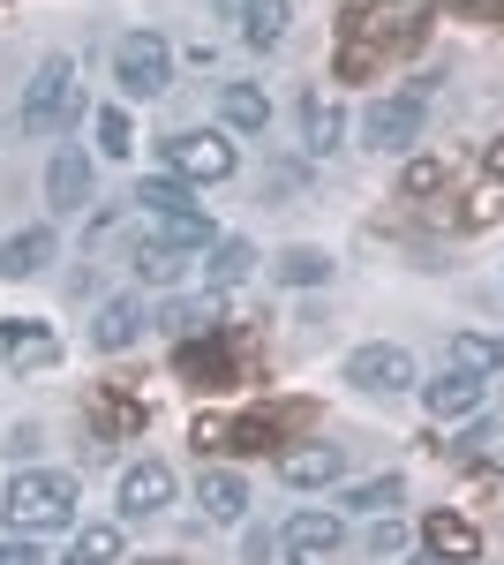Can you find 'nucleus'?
Returning a JSON list of instances; mask_svg holds the SVG:
<instances>
[{"instance_id":"f704fd0d","label":"nucleus","mask_w":504,"mask_h":565,"mask_svg":"<svg viewBox=\"0 0 504 565\" xmlns=\"http://www.w3.org/2000/svg\"><path fill=\"white\" fill-rule=\"evenodd\" d=\"M407 565H452V558H437V551H415V558H407Z\"/></svg>"},{"instance_id":"c756f323","label":"nucleus","mask_w":504,"mask_h":565,"mask_svg":"<svg viewBox=\"0 0 504 565\" xmlns=\"http://www.w3.org/2000/svg\"><path fill=\"white\" fill-rule=\"evenodd\" d=\"M0 565H45V551L31 535H0Z\"/></svg>"},{"instance_id":"423d86ee","label":"nucleus","mask_w":504,"mask_h":565,"mask_svg":"<svg viewBox=\"0 0 504 565\" xmlns=\"http://www.w3.org/2000/svg\"><path fill=\"white\" fill-rule=\"evenodd\" d=\"M114 84H121V98H167L173 90V45L159 31L114 39Z\"/></svg>"},{"instance_id":"9d476101","label":"nucleus","mask_w":504,"mask_h":565,"mask_svg":"<svg viewBox=\"0 0 504 565\" xmlns=\"http://www.w3.org/2000/svg\"><path fill=\"white\" fill-rule=\"evenodd\" d=\"M53 257H61V234H53V218H31V226L0 234V279H39Z\"/></svg>"},{"instance_id":"7c9ffc66","label":"nucleus","mask_w":504,"mask_h":565,"mask_svg":"<svg viewBox=\"0 0 504 565\" xmlns=\"http://www.w3.org/2000/svg\"><path fill=\"white\" fill-rule=\"evenodd\" d=\"M242 551H249V565H264L271 551H279V535H271V527H249V543H242Z\"/></svg>"},{"instance_id":"f257e3e1","label":"nucleus","mask_w":504,"mask_h":565,"mask_svg":"<svg viewBox=\"0 0 504 565\" xmlns=\"http://www.w3.org/2000/svg\"><path fill=\"white\" fill-rule=\"evenodd\" d=\"M76 513H84V490H76V476H61V468H15V482H8V498H0V521H8V535H76Z\"/></svg>"},{"instance_id":"4be33fe9","label":"nucleus","mask_w":504,"mask_h":565,"mask_svg":"<svg viewBox=\"0 0 504 565\" xmlns=\"http://www.w3.org/2000/svg\"><path fill=\"white\" fill-rule=\"evenodd\" d=\"M294 31V0H249V15H242V45L249 53H279Z\"/></svg>"},{"instance_id":"c85d7f7f","label":"nucleus","mask_w":504,"mask_h":565,"mask_svg":"<svg viewBox=\"0 0 504 565\" xmlns=\"http://www.w3.org/2000/svg\"><path fill=\"white\" fill-rule=\"evenodd\" d=\"M399 189H407V196H429V189H444V159H415V167L399 174Z\"/></svg>"},{"instance_id":"bb28decb","label":"nucleus","mask_w":504,"mask_h":565,"mask_svg":"<svg viewBox=\"0 0 504 565\" xmlns=\"http://www.w3.org/2000/svg\"><path fill=\"white\" fill-rule=\"evenodd\" d=\"M332 249H309V242H294V249H279V279L287 287H332Z\"/></svg>"},{"instance_id":"a878e982","label":"nucleus","mask_w":504,"mask_h":565,"mask_svg":"<svg viewBox=\"0 0 504 565\" xmlns=\"http://www.w3.org/2000/svg\"><path fill=\"white\" fill-rule=\"evenodd\" d=\"M189 249H167V242H136V287H181L189 271Z\"/></svg>"},{"instance_id":"9b49d317","label":"nucleus","mask_w":504,"mask_h":565,"mask_svg":"<svg viewBox=\"0 0 504 565\" xmlns=\"http://www.w3.org/2000/svg\"><path fill=\"white\" fill-rule=\"evenodd\" d=\"M279 543H287L301 565L332 558L339 543H346V513H339V505H301L294 521H287V535H279Z\"/></svg>"},{"instance_id":"2f4dec72","label":"nucleus","mask_w":504,"mask_h":565,"mask_svg":"<svg viewBox=\"0 0 504 565\" xmlns=\"http://www.w3.org/2000/svg\"><path fill=\"white\" fill-rule=\"evenodd\" d=\"M369 551H377V558H384V551H399V521H392V513L369 527Z\"/></svg>"},{"instance_id":"0eeeda50","label":"nucleus","mask_w":504,"mask_h":565,"mask_svg":"<svg viewBox=\"0 0 504 565\" xmlns=\"http://www.w3.org/2000/svg\"><path fill=\"white\" fill-rule=\"evenodd\" d=\"M354 392H369V399H392V392H421V370L415 354L399 348V340H362V348L346 354V370H339Z\"/></svg>"},{"instance_id":"2eb2a0df","label":"nucleus","mask_w":504,"mask_h":565,"mask_svg":"<svg viewBox=\"0 0 504 565\" xmlns=\"http://www.w3.org/2000/svg\"><path fill=\"white\" fill-rule=\"evenodd\" d=\"M421 551H437V558H452V565H474L482 558V527L437 505V513H421Z\"/></svg>"},{"instance_id":"1a4fd4ad","label":"nucleus","mask_w":504,"mask_h":565,"mask_svg":"<svg viewBox=\"0 0 504 565\" xmlns=\"http://www.w3.org/2000/svg\"><path fill=\"white\" fill-rule=\"evenodd\" d=\"M279 482L287 490H332L346 482V445H324V437H301L279 452Z\"/></svg>"},{"instance_id":"c9c22d12","label":"nucleus","mask_w":504,"mask_h":565,"mask_svg":"<svg viewBox=\"0 0 504 565\" xmlns=\"http://www.w3.org/2000/svg\"><path fill=\"white\" fill-rule=\"evenodd\" d=\"M143 565H173V558H143Z\"/></svg>"},{"instance_id":"473e14b6","label":"nucleus","mask_w":504,"mask_h":565,"mask_svg":"<svg viewBox=\"0 0 504 565\" xmlns=\"http://www.w3.org/2000/svg\"><path fill=\"white\" fill-rule=\"evenodd\" d=\"M218 15H226V23H242V15H249V0H218Z\"/></svg>"},{"instance_id":"412c9836","label":"nucleus","mask_w":504,"mask_h":565,"mask_svg":"<svg viewBox=\"0 0 504 565\" xmlns=\"http://www.w3.org/2000/svg\"><path fill=\"white\" fill-rule=\"evenodd\" d=\"M444 362L467 370V377H504V332H474V324H467V332L444 340Z\"/></svg>"},{"instance_id":"a211bd4d","label":"nucleus","mask_w":504,"mask_h":565,"mask_svg":"<svg viewBox=\"0 0 504 565\" xmlns=\"http://www.w3.org/2000/svg\"><path fill=\"white\" fill-rule=\"evenodd\" d=\"M196 505H204L211 527H242V513H249V482L234 476V468H204V482H196Z\"/></svg>"},{"instance_id":"5701e85b","label":"nucleus","mask_w":504,"mask_h":565,"mask_svg":"<svg viewBox=\"0 0 504 565\" xmlns=\"http://www.w3.org/2000/svg\"><path fill=\"white\" fill-rule=\"evenodd\" d=\"M121 551H128L121 521H84L76 535H68V558L61 565H121Z\"/></svg>"},{"instance_id":"7ed1b4c3","label":"nucleus","mask_w":504,"mask_h":565,"mask_svg":"<svg viewBox=\"0 0 504 565\" xmlns=\"http://www.w3.org/2000/svg\"><path fill=\"white\" fill-rule=\"evenodd\" d=\"M84 106V84H76V53H45L23 84V106H15V129L23 136H53L61 121H76Z\"/></svg>"},{"instance_id":"6e6552de","label":"nucleus","mask_w":504,"mask_h":565,"mask_svg":"<svg viewBox=\"0 0 504 565\" xmlns=\"http://www.w3.org/2000/svg\"><path fill=\"white\" fill-rule=\"evenodd\" d=\"M90 189H98L90 151H84V143H61V151L45 159V212H53V218H76L90 204Z\"/></svg>"},{"instance_id":"4468645a","label":"nucleus","mask_w":504,"mask_h":565,"mask_svg":"<svg viewBox=\"0 0 504 565\" xmlns=\"http://www.w3.org/2000/svg\"><path fill=\"white\" fill-rule=\"evenodd\" d=\"M143 340V287H128V295H114V302H98V317H90V348L98 354H128Z\"/></svg>"},{"instance_id":"f8f14e48","label":"nucleus","mask_w":504,"mask_h":565,"mask_svg":"<svg viewBox=\"0 0 504 565\" xmlns=\"http://www.w3.org/2000/svg\"><path fill=\"white\" fill-rule=\"evenodd\" d=\"M421 407H429V423H467V415H482V407H490V377L444 370V377H429V385H421Z\"/></svg>"},{"instance_id":"39448f33","label":"nucleus","mask_w":504,"mask_h":565,"mask_svg":"<svg viewBox=\"0 0 504 565\" xmlns=\"http://www.w3.org/2000/svg\"><path fill=\"white\" fill-rule=\"evenodd\" d=\"M421 129H429V84L384 90V98H369V114H362V143H369L377 159H399V151H415Z\"/></svg>"},{"instance_id":"72a5a7b5","label":"nucleus","mask_w":504,"mask_h":565,"mask_svg":"<svg viewBox=\"0 0 504 565\" xmlns=\"http://www.w3.org/2000/svg\"><path fill=\"white\" fill-rule=\"evenodd\" d=\"M490 174L504 181V136H497V143H490Z\"/></svg>"},{"instance_id":"dca6fc26","label":"nucleus","mask_w":504,"mask_h":565,"mask_svg":"<svg viewBox=\"0 0 504 565\" xmlns=\"http://www.w3.org/2000/svg\"><path fill=\"white\" fill-rule=\"evenodd\" d=\"M218 129L226 136H264L271 129V90L264 84H218Z\"/></svg>"},{"instance_id":"393cba45","label":"nucleus","mask_w":504,"mask_h":565,"mask_svg":"<svg viewBox=\"0 0 504 565\" xmlns=\"http://www.w3.org/2000/svg\"><path fill=\"white\" fill-rule=\"evenodd\" d=\"M399 498H407L399 476H369V482H346V490H339V513H369V521H384Z\"/></svg>"},{"instance_id":"cd10ccee","label":"nucleus","mask_w":504,"mask_h":565,"mask_svg":"<svg viewBox=\"0 0 504 565\" xmlns=\"http://www.w3.org/2000/svg\"><path fill=\"white\" fill-rule=\"evenodd\" d=\"M98 151H106V159H136V121H128V106H106V114H98Z\"/></svg>"},{"instance_id":"b1692460","label":"nucleus","mask_w":504,"mask_h":565,"mask_svg":"<svg viewBox=\"0 0 504 565\" xmlns=\"http://www.w3.org/2000/svg\"><path fill=\"white\" fill-rule=\"evenodd\" d=\"M0 348H8L15 370H45V362L61 354V340H53L45 324H15V317H0Z\"/></svg>"},{"instance_id":"20e7f679","label":"nucleus","mask_w":504,"mask_h":565,"mask_svg":"<svg viewBox=\"0 0 504 565\" xmlns=\"http://www.w3.org/2000/svg\"><path fill=\"white\" fill-rule=\"evenodd\" d=\"M159 167H167V181H181V189H211V181H234L242 151H234L226 129H173L167 143H159Z\"/></svg>"},{"instance_id":"f03ea898","label":"nucleus","mask_w":504,"mask_h":565,"mask_svg":"<svg viewBox=\"0 0 504 565\" xmlns=\"http://www.w3.org/2000/svg\"><path fill=\"white\" fill-rule=\"evenodd\" d=\"M136 218H143V242H167V249H189V257H204L211 242H218L211 212L181 189V181H167V174L136 181Z\"/></svg>"},{"instance_id":"f3484780","label":"nucleus","mask_w":504,"mask_h":565,"mask_svg":"<svg viewBox=\"0 0 504 565\" xmlns=\"http://www.w3.org/2000/svg\"><path fill=\"white\" fill-rule=\"evenodd\" d=\"M339 136H346V106H339L332 90H309V98H301V151H309V159H332Z\"/></svg>"},{"instance_id":"ddd939ff","label":"nucleus","mask_w":504,"mask_h":565,"mask_svg":"<svg viewBox=\"0 0 504 565\" xmlns=\"http://www.w3.org/2000/svg\"><path fill=\"white\" fill-rule=\"evenodd\" d=\"M173 505V468L167 460H136L121 468V521H159Z\"/></svg>"},{"instance_id":"6ab92c4d","label":"nucleus","mask_w":504,"mask_h":565,"mask_svg":"<svg viewBox=\"0 0 504 565\" xmlns=\"http://www.w3.org/2000/svg\"><path fill=\"white\" fill-rule=\"evenodd\" d=\"M196 264H204V287H211V295H234V287L256 271V242H242V234H218V242H211Z\"/></svg>"},{"instance_id":"aec40b11","label":"nucleus","mask_w":504,"mask_h":565,"mask_svg":"<svg viewBox=\"0 0 504 565\" xmlns=\"http://www.w3.org/2000/svg\"><path fill=\"white\" fill-rule=\"evenodd\" d=\"M159 324H167L173 340H218V324H226V295H181V302H167V317H159Z\"/></svg>"}]
</instances>
